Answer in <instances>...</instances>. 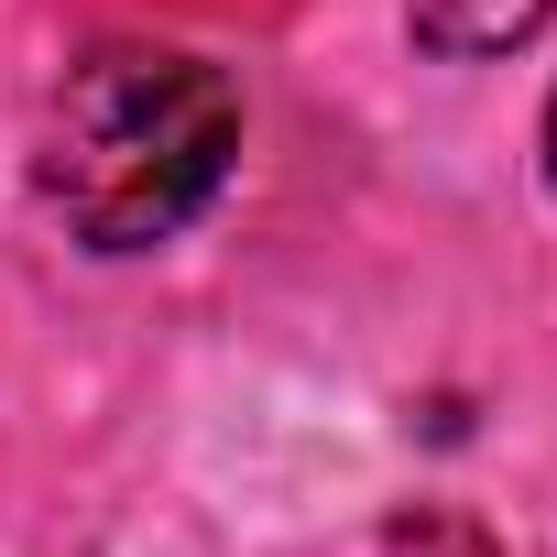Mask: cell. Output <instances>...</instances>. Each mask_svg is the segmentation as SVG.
Returning a JSON list of instances; mask_svg holds the SVG:
<instances>
[{
  "label": "cell",
  "instance_id": "6da1fadb",
  "mask_svg": "<svg viewBox=\"0 0 557 557\" xmlns=\"http://www.w3.org/2000/svg\"><path fill=\"white\" fill-rule=\"evenodd\" d=\"M240 164V88L175 45H99L66 66L34 132V197L88 251L175 240Z\"/></svg>",
  "mask_w": 557,
  "mask_h": 557
},
{
  "label": "cell",
  "instance_id": "7a4b0ae2",
  "mask_svg": "<svg viewBox=\"0 0 557 557\" xmlns=\"http://www.w3.org/2000/svg\"><path fill=\"white\" fill-rule=\"evenodd\" d=\"M546 12L557 0H405V23H416V45L426 55H513L524 34H546Z\"/></svg>",
  "mask_w": 557,
  "mask_h": 557
},
{
  "label": "cell",
  "instance_id": "3957f363",
  "mask_svg": "<svg viewBox=\"0 0 557 557\" xmlns=\"http://www.w3.org/2000/svg\"><path fill=\"white\" fill-rule=\"evenodd\" d=\"M546 197H557V99H546Z\"/></svg>",
  "mask_w": 557,
  "mask_h": 557
},
{
  "label": "cell",
  "instance_id": "277c9868",
  "mask_svg": "<svg viewBox=\"0 0 557 557\" xmlns=\"http://www.w3.org/2000/svg\"><path fill=\"white\" fill-rule=\"evenodd\" d=\"M437 546H448V557H492V546H481V535H437Z\"/></svg>",
  "mask_w": 557,
  "mask_h": 557
}]
</instances>
